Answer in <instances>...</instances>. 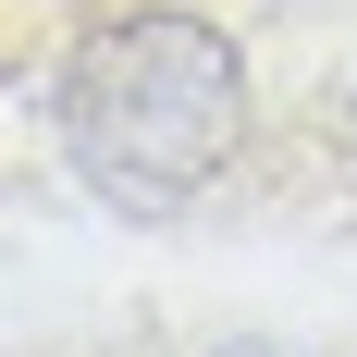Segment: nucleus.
I'll return each mask as SVG.
<instances>
[{"label":"nucleus","instance_id":"f03ea898","mask_svg":"<svg viewBox=\"0 0 357 357\" xmlns=\"http://www.w3.org/2000/svg\"><path fill=\"white\" fill-rule=\"evenodd\" d=\"M210 357H321V345H296V333H234V345H210Z\"/></svg>","mask_w":357,"mask_h":357},{"label":"nucleus","instance_id":"f257e3e1","mask_svg":"<svg viewBox=\"0 0 357 357\" xmlns=\"http://www.w3.org/2000/svg\"><path fill=\"white\" fill-rule=\"evenodd\" d=\"M62 148L136 222L197 210L234 173V148H247V62H234V37L210 13H185V0H136V13L86 25V50L62 62Z\"/></svg>","mask_w":357,"mask_h":357}]
</instances>
